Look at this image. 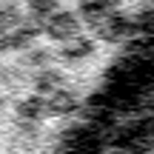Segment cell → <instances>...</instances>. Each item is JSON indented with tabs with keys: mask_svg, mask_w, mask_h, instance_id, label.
Masks as SVG:
<instances>
[{
	"mask_svg": "<svg viewBox=\"0 0 154 154\" xmlns=\"http://www.w3.org/2000/svg\"><path fill=\"white\" fill-rule=\"evenodd\" d=\"M143 154H154V140H151V143H149V149H146Z\"/></svg>",
	"mask_w": 154,
	"mask_h": 154,
	"instance_id": "6da1fadb",
	"label": "cell"
}]
</instances>
